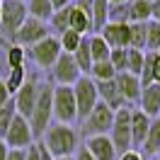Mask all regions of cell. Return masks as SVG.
<instances>
[{
	"instance_id": "cell-10",
	"label": "cell",
	"mask_w": 160,
	"mask_h": 160,
	"mask_svg": "<svg viewBox=\"0 0 160 160\" xmlns=\"http://www.w3.org/2000/svg\"><path fill=\"white\" fill-rule=\"evenodd\" d=\"M39 82L41 80L37 75H27V80L22 82V88L15 95H12V102H15V112L24 117V119H29L32 117V109H34V102H37V95H39Z\"/></svg>"
},
{
	"instance_id": "cell-52",
	"label": "cell",
	"mask_w": 160,
	"mask_h": 160,
	"mask_svg": "<svg viewBox=\"0 0 160 160\" xmlns=\"http://www.w3.org/2000/svg\"><path fill=\"white\" fill-rule=\"evenodd\" d=\"M22 2H24V0H22Z\"/></svg>"
},
{
	"instance_id": "cell-17",
	"label": "cell",
	"mask_w": 160,
	"mask_h": 160,
	"mask_svg": "<svg viewBox=\"0 0 160 160\" xmlns=\"http://www.w3.org/2000/svg\"><path fill=\"white\" fill-rule=\"evenodd\" d=\"M138 153H141L143 160H153L160 153V117H153V119H150L148 133H146V138L141 143Z\"/></svg>"
},
{
	"instance_id": "cell-34",
	"label": "cell",
	"mask_w": 160,
	"mask_h": 160,
	"mask_svg": "<svg viewBox=\"0 0 160 160\" xmlns=\"http://www.w3.org/2000/svg\"><path fill=\"white\" fill-rule=\"evenodd\" d=\"M24 63H27V51L17 44H12L8 49V68H17V66H24Z\"/></svg>"
},
{
	"instance_id": "cell-7",
	"label": "cell",
	"mask_w": 160,
	"mask_h": 160,
	"mask_svg": "<svg viewBox=\"0 0 160 160\" xmlns=\"http://www.w3.org/2000/svg\"><path fill=\"white\" fill-rule=\"evenodd\" d=\"M114 143L117 153H126L131 148V107H121L114 112V121H112V129L107 133Z\"/></svg>"
},
{
	"instance_id": "cell-12",
	"label": "cell",
	"mask_w": 160,
	"mask_h": 160,
	"mask_svg": "<svg viewBox=\"0 0 160 160\" xmlns=\"http://www.w3.org/2000/svg\"><path fill=\"white\" fill-rule=\"evenodd\" d=\"M49 73H51L53 85H73L82 75L78 63H75V58H73V53H63V51H61V56L56 58V63L49 68Z\"/></svg>"
},
{
	"instance_id": "cell-18",
	"label": "cell",
	"mask_w": 160,
	"mask_h": 160,
	"mask_svg": "<svg viewBox=\"0 0 160 160\" xmlns=\"http://www.w3.org/2000/svg\"><path fill=\"white\" fill-rule=\"evenodd\" d=\"M95 88H97V97H100L102 104H107L112 112H117L124 107V100H121L119 90L114 85V78L112 80H95Z\"/></svg>"
},
{
	"instance_id": "cell-45",
	"label": "cell",
	"mask_w": 160,
	"mask_h": 160,
	"mask_svg": "<svg viewBox=\"0 0 160 160\" xmlns=\"http://www.w3.org/2000/svg\"><path fill=\"white\" fill-rule=\"evenodd\" d=\"M8 150H10V148L5 146V141L0 138V160H8Z\"/></svg>"
},
{
	"instance_id": "cell-15",
	"label": "cell",
	"mask_w": 160,
	"mask_h": 160,
	"mask_svg": "<svg viewBox=\"0 0 160 160\" xmlns=\"http://www.w3.org/2000/svg\"><path fill=\"white\" fill-rule=\"evenodd\" d=\"M97 34L107 41L109 49H126L129 46V24L126 22H107Z\"/></svg>"
},
{
	"instance_id": "cell-1",
	"label": "cell",
	"mask_w": 160,
	"mask_h": 160,
	"mask_svg": "<svg viewBox=\"0 0 160 160\" xmlns=\"http://www.w3.org/2000/svg\"><path fill=\"white\" fill-rule=\"evenodd\" d=\"M39 143L51 153V158H66L80 148V131H75V126L70 124L53 121L39 136Z\"/></svg>"
},
{
	"instance_id": "cell-28",
	"label": "cell",
	"mask_w": 160,
	"mask_h": 160,
	"mask_svg": "<svg viewBox=\"0 0 160 160\" xmlns=\"http://www.w3.org/2000/svg\"><path fill=\"white\" fill-rule=\"evenodd\" d=\"M92 80H112L114 75H117V70L112 68V63H109V58L107 61H95L90 66V73H88Z\"/></svg>"
},
{
	"instance_id": "cell-39",
	"label": "cell",
	"mask_w": 160,
	"mask_h": 160,
	"mask_svg": "<svg viewBox=\"0 0 160 160\" xmlns=\"http://www.w3.org/2000/svg\"><path fill=\"white\" fill-rule=\"evenodd\" d=\"M117 160H143V158H141L138 150H126V153H119Z\"/></svg>"
},
{
	"instance_id": "cell-4",
	"label": "cell",
	"mask_w": 160,
	"mask_h": 160,
	"mask_svg": "<svg viewBox=\"0 0 160 160\" xmlns=\"http://www.w3.org/2000/svg\"><path fill=\"white\" fill-rule=\"evenodd\" d=\"M70 88H73V97H75L78 121H82L92 112V107L100 102V97H97V88H95V80H92L90 75H80Z\"/></svg>"
},
{
	"instance_id": "cell-25",
	"label": "cell",
	"mask_w": 160,
	"mask_h": 160,
	"mask_svg": "<svg viewBox=\"0 0 160 160\" xmlns=\"http://www.w3.org/2000/svg\"><path fill=\"white\" fill-rule=\"evenodd\" d=\"M150 20V0H129V22Z\"/></svg>"
},
{
	"instance_id": "cell-19",
	"label": "cell",
	"mask_w": 160,
	"mask_h": 160,
	"mask_svg": "<svg viewBox=\"0 0 160 160\" xmlns=\"http://www.w3.org/2000/svg\"><path fill=\"white\" fill-rule=\"evenodd\" d=\"M148 126H150V117L143 114L141 109L131 107V148L138 150L146 133H148Z\"/></svg>"
},
{
	"instance_id": "cell-21",
	"label": "cell",
	"mask_w": 160,
	"mask_h": 160,
	"mask_svg": "<svg viewBox=\"0 0 160 160\" xmlns=\"http://www.w3.org/2000/svg\"><path fill=\"white\" fill-rule=\"evenodd\" d=\"M24 8H27V17H34L41 22H49L53 15L51 0H24Z\"/></svg>"
},
{
	"instance_id": "cell-50",
	"label": "cell",
	"mask_w": 160,
	"mask_h": 160,
	"mask_svg": "<svg viewBox=\"0 0 160 160\" xmlns=\"http://www.w3.org/2000/svg\"><path fill=\"white\" fill-rule=\"evenodd\" d=\"M0 10H2V0H0Z\"/></svg>"
},
{
	"instance_id": "cell-37",
	"label": "cell",
	"mask_w": 160,
	"mask_h": 160,
	"mask_svg": "<svg viewBox=\"0 0 160 160\" xmlns=\"http://www.w3.org/2000/svg\"><path fill=\"white\" fill-rule=\"evenodd\" d=\"M24 160H39V143H37V141L24 150Z\"/></svg>"
},
{
	"instance_id": "cell-32",
	"label": "cell",
	"mask_w": 160,
	"mask_h": 160,
	"mask_svg": "<svg viewBox=\"0 0 160 160\" xmlns=\"http://www.w3.org/2000/svg\"><path fill=\"white\" fill-rule=\"evenodd\" d=\"M80 41H82V34H78V32H73V29H66L63 34H58V44H61L63 53H73V51L78 49Z\"/></svg>"
},
{
	"instance_id": "cell-3",
	"label": "cell",
	"mask_w": 160,
	"mask_h": 160,
	"mask_svg": "<svg viewBox=\"0 0 160 160\" xmlns=\"http://www.w3.org/2000/svg\"><path fill=\"white\" fill-rule=\"evenodd\" d=\"M51 114L58 124H78V109H75V97L70 85H53V97H51Z\"/></svg>"
},
{
	"instance_id": "cell-22",
	"label": "cell",
	"mask_w": 160,
	"mask_h": 160,
	"mask_svg": "<svg viewBox=\"0 0 160 160\" xmlns=\"http://www.w3.org/2000/svg\"><path fill=\"white\" fill-rule=\"evenodd\" d=\"M107 17H109V0H92V10H90L92 34H97L107 24Z\"/></svg>"
},
{
	"instance_id": "cell-36",
	"label": "cell",
	"mask_w": 160,
	"mask_h": 160,
	"mask_svg": "<svg viewBox=\"0 0 160 160\" xmlns=\"http://www.w3.org/2000/svg\"><path fill=\"white\" fill-rule=\"evenodd\" d=\"M10 100H12V95H10V90L5 88V80L0 78V109H2V107H5Z\"/></svg>"
},
{
	"instance_id": "cell-29",
	"label": "cell",
	"mask_w": 160,
	"mask_h": 160,
	"mask_svg": "<svg viewBox=\"0 0 160 160\" xmlns=\"http://www.w3.org/2000/svg\"><path fill=\"white\" fill-rule=\"evenodd\" d=\"M27 80V66H17V68H10V73H8V78H5V88L10 90V95H15V92L22 88V82Z\"/></svg>"
},
{
	"instance_id": "cell-40",
	"label": "cell",
	"mask_w": 160,
	"mask_h": 160,
	"mask_svg": "<svg viewBox=\"0 0 160 160\" xmlns=\"http://www.w3.org/2000/svg\"><path fill=\"white\" fill-rule=\"evenodd\" d=\"M153 82H160V56L158 53L153 58Z\"/></svg>"
},
{
	"instance_id": "cell-13",
	"label": "cell",
	"mask_w": 160,
	"mask_h": 160,
	"mask_svg": "<svg viewBox=\"0 0 160 160\" xmlns=\"http://www.w3.org/2000/svg\"><path fill=\"white\" fill-rule=\"evenodd\" d=\"M82 148L90 153L95 160H117L119 153L114 148V143L107 133H97V136H85V143Z\"/></svg>"
},
{
	"instance_id": "cell-35",
	"label": "cell",
	"mask_w": 160,
	"mask_h": 160,
	"mask_svg": "<svg viewBox=\"0 0 160 160\" xmlns=\"http://www.w3.org/2000/svg\"><path fill=\"white\" fill-rule=\"evenodd\" d=\"M109 63L117 73L126 70V49H112L109 51Z\"/></svg>"
},
{
	"instance_id": "cell-46",
	"label": "cell",
	"mask_w": 160,
	"mask_h": 160,
	"mask_svg": "<svg viewBox=\"0 0 160 160\" xmlns=\"http://www.w3.org/2000/svg\"><path fill=\"white\" fill-rule=\"evenodd\" d=\"M119 2H129V0H109V5H119Z\"/></svg>"
},
{
	"instance_id": "cell-11",
	"label": "cell",
	"mask_w": 160,
	"mask_h": 160,
	"mask_svg": "<svg viewBox=\"0 0 160 160\" xmlns=\"http://www.w3.org/2000/svg\"><path fill=\"white\" fill-rule=\"evenodd\" d=\"M49 24L41 20H34V17H27V20L20 24V29L15 32V37H12V44H17L22 49H29L32 44H37L41 41L44 37H49Z\"/></svg>"
},
{
	"instance_id": "cell-2",
	"label": "cell",
	"mask_w": 160,
	"mask_h": 160,
	"mask_svg": "<svg viewBox=\"0 0 160 160\" xmlns=\"http://www.w3.org/2000/svg\"><path fill=\"white\" fill-rule=\"evenodd\" d=\"M51 97H53V82L51 80H41L39 82V95H37V102H34V109H32V117H29V126H32V133L34 138H39L44 131L49 129L51 119Z\"/></svg>"
},
{
	"instance_id": "cell-48",
	"label": "cell",
	"mask_w": 160,
	"mask_h": 160,
	"mask_svg": "<svg viewBox=\"0 0 160 160\" xmlns=\"http://www.w3.org/2000/svg\"><path fill=\"white\" fill-rule=\"evenodd\" d=\"M155 53H158V56H160V46H158V49H155Z\"/></svg>"
},
{
	"instance_id": "cell-24",
	"label": "cell",
	"mask_w": 160,
	"mask_h": 160,
	"mask_svg": "<svg viewBox=\"0 0 160 160\" xmlns=\"http://www.w3.org/2000/svg\"><path fill=\"white\" fill-rule=\"evenodd\" d=\"M88 46H90V56H92V63L95 61H107L109 58V46H107V41L102 39L100 34H90L88 37Z\"/></svg>"
},
{
	"instance_id": "cell-27",
	"label": "cell",
	"mask_w": 160,
	"mask_h": 160,
	"mask_svg": "<svg viewBox=\"0 0 160 160\" xmlns=\"http://www.w3.org/2000/svg\"><path fill=\"white\" fill-rule=\"evenodd\" d=\"M68 12H70V5L63 8V10H53L51 20L46 22V24H49V32L53 37H58V34H63V32L68 29Z\"/></svg>"
},
{
	"instance_id": "cell-5",
	"label": "cell",
	"mask_w": 160,
	"mask_h": 160,
	"mask_svg": "<svg viewBox=\"0 0 160 160\" xmlns=\"http://www.w3.org/2000/svg\"><path fill=\"white\" fill-rule=\"evenodd\" d=\"M58 56H61V44H58V37H53V34L44 37L41 41L32 44L27 49V58H32V63L41 70H49Z\"/></svg>"
},
{
	"instance_id": "cell-44",
	"label": "cell",
	"mask_w": 160,
	"mask_h": 160,
	"mask_svg": "<svg viewBox=\"0 0 160 160\" xmlns=\"http://www.w3.org/2000/svg\"><path fill=\"white\" fill-rule=\"evenodd\" d=\"M37 143H39V141H37ZM39 160H56V158H51V153L39 143Z\"/></svg>"
},
{
	"instance_id": "cell-49",
	"label": "cell",
	"mask_w": 160,
	"mask_h": 160,
	"mask_svg": "<svg viewBox=\"0 0 160 160\" xmlns=\"http://www.w3.org/2000/svg\"><path fill=\"white\" fill-rule=\"evenodd\" d=\"M153 160H160V155H155V158H153Z\"/></svg>"
},
{
	"instance_id": "cell-30",
	"label": "cell",
	"mask_w": 160,
	"mask_h": 160,
	"mask_svg": "<svg viewBox=\"0 0 160 160\" xmlns=\"http://www.w3.org/2000/svg\"><path fill=\"white\" fill-rule=\"evenodd\" d=\"M143 58H146V51H141V49H126V70H124V73L138 75L141 68H143Z\"/></svg>"
},
{
	"instance_id": "cell-31",
	"label": "cell",
	"mask_w": 160,
	"mask_h": 160,
	"mask_svg": "<svg viewBox=\"0 0 160 160\" xmlns=\"http://www.w3.org/2000/svg\"><path fill=\"white\" fill-rule=\"evenodd\" d=\"M160 46V22L148 20L146 22V49L143 51H155Z\"/></svg>"
},
{
	"instance_id": "cell-9",
	"label": "cell",
	"mask_w": 160,
	"mask_h": 160,
	"mask_svg": "<svg viewBox=\"0 0 160 160\" xmlns=\"http://www.w3.org/2000/svg\"><path fill=\"white\" fill-rule=\"evenodd\" d=\"M5 146L8 148H15V150H27L34 143V133H32V126H29V119H24V117H20V114H15L12 117V124L10 129H8V133H5Z\"/></svg>"
},
{
	"instance_id": "cell-41",
	"label": "cell",
	"mask_w": 160,
	"mask_h": 160,
	"mask_svg": "<svg viewBox=\"0 0 160 160\" xmlns=\"http://www.w3.org/2000/svg\"><path fill=\"white\" fill-rule=\"evenodd\" d=\"M73 158H75V160H95V158H92V155H90V153H88L85 148H78L75 153H73Z\"/></svg>"
},
{
	"instance_id": "cell-47",
	"label": "cell",
	"mask_w": 160,
	"mask_h": 160,
	"mask_svg": "<svg viewBox=\"0 0 160 160\" xmlns=\"http://www.w3.org/2000/svg\"><path fill=\"white\" fill-rule=\"evenodd\" d=\"M56 160H75L73 155H66V158H56Z\"/></svg>"
},
{
	"instance_id": "cell-16",
	"label": "cell",
	"mask_w": 160,
	"mask_h": 160,
	"mask_svg": "<svg viewBox=\"0 0 160 160\" xmlns=\"http://www.w3.org/2000/svg\"><path fill=\"white\" fill-rule=\"evenodd\" d=\"M136 109H141L143 114H148L150 119L158 117V112H160V82H150V85H143V88H141Z\"/></svg>"
},
{
	"instance_id": "cell-14",
	"label": "cell",
	"mask_w": 160,
	"mask_h": 160,
	"mask_svg": "<svg viewBox=\"0 0 160 160\" xmlns=\"http://www.w3.org/2000/svg\"><path fill=\"white\" fill-rule=\"evenodd\" d=\"M114 85L119 90L121 100H124V107H136L138 102V95H141V80L138 75H131V73H117L114 75Z\"/></svg>"
},
{
	"instance_id": "cell-51",
	"label": "cell",
	"mask_w": 160,
	"mask_h": 160,
	"mask_svg": "<svg viewBox=\"0 0 160 160\" xmlns=\"http://www.w3.org/2000/svg\"><path fill=\"white\" fill-rule=\"evenodd\" d=\"M158 117H160V112H158Z\"/></svg>"
},
{
	"instance_id": "cell-23",
	"label": "cell",
	"mask_w": 160,
	"mask_h": 160,
	"mask_svg": "<svg viewBox=\"0 0 160 160\" xmlns=\"http://www.w3.org/2000/svg\"><path fill=\"white\" fill-rule=\"evenodd\" d=\"M73 58L78 63V68L82 75L90 73V66H92V56H90V46H88V37H82V41L78 44V49L73 51Z\"/></svg>"
},
{
	"instance_id": "cell-53",
	"label": "cell",
	"mask_w": 160,
	"mask_h": 160,
	"mask_svg": "<svg viewBox=\"0 0 160 160\" xmlns=\"http://www.w3.org/2000/svg\"><path fill=\"white\" fill-rule=\"evenodd\" d=\"M158 155H160V153H158Z\"/></svg>"
},
{
	"instance_id": "cell-43",
	"label": "cell",
	"mask_w": 160,
	"mask_h": 160,
	"mask_svg": "<svg viewBox=\"0 0 160 160\" xmlns=\"http://www.w3.org/2000/svg\"><path fill=\"white\" fill-rule=\"evenodd\" d=\"M73 0H51V8L53 10H63V8H68Z\"/></svg>"
},
{
	"instance_id": "cell-26",
	"label": "cell",
	"mask_w": 160,
	"mask_h": 160,
	"mask_svg": "<svg viewBox=\"0 0 160 160\" xmlns=\"http://www.w3.org/2000/svg\"><path fill=\"white\" fill-rule=\"evenodd\" d=\"M126 49H146V22H129V46Z\"/></svg>"
},
{
	"instance_id": "cell-42",
	"label": "cell",
	"mask_w": 160,
	"mask_h": 160,
	"mask_svg": "<svg viewBox=\"0 0 160 160\" xmlns=\"http://www.w3.org/2000/svg\"><path fill=\"white\" fill-rule=\"evenodd\" d=\"M8 160H24V150L10 148V150H8Z\"/></svg>"
},
{
	"instance_id": "cell-20",
	"label": "cell",
	"mask_w": 160,
	"mask_h": 160,
	"mask_svg": "<svg viewBox=\"0 0 160 160\" xmlns=\"http://www.w3.org/2000/svg\"><path fill=\"white\" fill-rule=\"evenodd\" d=\"M68 29L78 32V34H82V37H88V34H92V20L85 15V12H80L78 8H73V5H70V12H68Z\"/></svg>"
},
{
	"instance_id": "cell-8",
	"label": "cell",
	"mask_w": 160,
	"mask_h": 160,
	"mask_svg": "<svg viewBox=\"0 0 160 160\" xmlns=\"http://www.w3.org/2000/svg\"><path fill=\"white\" fill-rule=\"evenodd\" d=\"M112 121H114V112L107 107V104H102L97 102L92 112L85 117V119L80 121V133H85V136H97V133H109L112 129Z\"/></svg>"
},
{
	"instance_id": "cell-33",
	"label": "cell",
	"mask_w": 160,
	"mask_h": 160,
	"mask_svg": "<svg viewBox=\"0 0 160 160\" xmlns=\"http://www.w3.org/2000/svg\"><path fill=\"white\" fill-rule=\"evenodd\" d=\"M15 114H17V112H15V102L10 100L2 109H0V138H5V133H8V129H10Z\"/></svg>"
},
{
	"instance_id": "cell-6",
	"label": "cell",
	"mask_w": 160,
	"mask_h": 160,
	"mask_svg": "<svg viewBox=\"0 0 160 160\" xmlns=\"http://www.w3.org/2000/svg\"><path fill=\"white\" fill-rule=\"evenodd\" d=\"M27 20V8L22 0H2V10H0V37L10 39L15 32L20 29V24Z\"/></svg>"
},
{
	"instance_id": "cell-38",
	"label": "cell",
	"mask_w": 160,
	"mask_h": 160,
	"mask_svg": "<svg viewBox=\"0 0 160 160\" xmlns=\"http://www.w3.org/2000/svg\"><path fill=\"white\" fill-rule=\"evenodd\" d=\"M150 20L160 22V0H150Z\"/></svg>"
}]
</instances>
